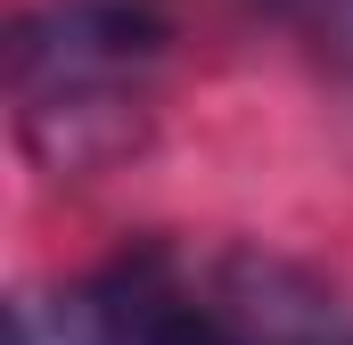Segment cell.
<instances>
[{
	"mask_svg": "<svg viewBox=\"0 0 353 345\" xmlns=\"http://www.w3.org/2000/svg\"><path fill=\"white\" fill-rule=\"evenodd\" d=\"M165 66V17L148 0H50L8 25L17 148L58 181L123 165L148 140V83Z\"/></svg>",
	"mask_w": 353,
	"mask_h": 345,
	"instance_id": "6da1fadb",
	"label": "cell"
},
{
	"mask_svg": "<svg viewBox=\"0 0 353 345\" xmlns=\"http://www.w3.org/2000/svg\"><path fill=\"white\" fill-rule=\"evenodd\" d=\"M58 345H255V337H239L214 304H197L181 263L165 247H148L66 296Z\"/></svg>",
	"mask_w": 353,
	"mask_h": 345,
	"instance_id": "7a4b0ae2",
	"label": "cell"
},
{
	"mask_svg": "<svg viewBox=\"0 0 353 345\" xmlns=\"http://www.w3.org/2000/svg\"><path fill=\"white\" fill-rule=\"evenodd\" d=\"M279 8H296V17L312 25V41L337 50V58L353 66V0H279Z\"/></svg>",
	"mask_w": 353,
	"mask_h": 345,
	"instance_id": "3957f363",
	"label": "cell"
},
{
	"mask_svg": "<svg viewBox=\"0 0 353 345\" xmlns=\"http://www.w3.org/2000/svg\"><path fill=\"white\" fill-rule=\"evenodd\" d=\"M321 345H353V329H337V337H321Z\"/></svg>",
	"mask_w": 353,
	"mask_h": 345,
	"instance_id": "277c9868",
	"label": "cell"
}]
</instances>
